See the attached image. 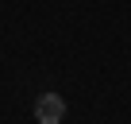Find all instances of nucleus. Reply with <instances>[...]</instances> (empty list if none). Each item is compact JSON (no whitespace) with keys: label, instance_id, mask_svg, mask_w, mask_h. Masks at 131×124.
I'll use <instances>...</instances> for the list:
<instances>
[{"label":"nucleus","instance_id":"1","mask_svg":"<svg viewBox=\"0 0 131 124\" xmlns=\"http://www.w3.org/2000/svg\"><path fill=\"white\" fill-rule=\"evenodd\" d=\"M35 120L39 124H62L66 120V97L62 93H39L35 97Z\"/></svg>","mask_w":131,"mask_h":124}]
</instances>
